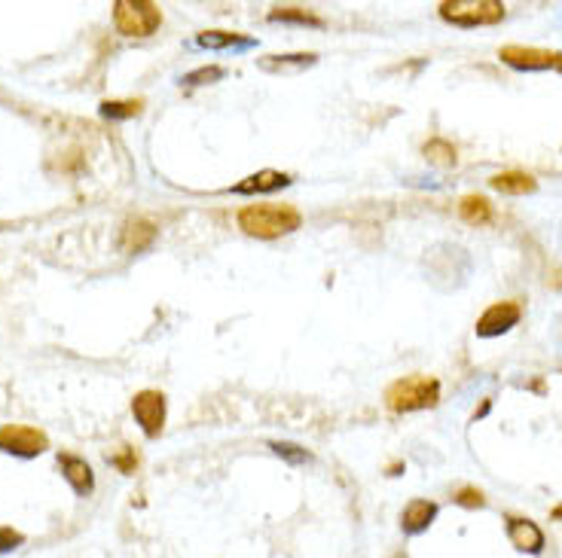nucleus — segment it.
I'll return each mask as SVG.
<instances>
[{"label": "nucleus", "mask_w": 562, "mask_h": 558, "mask_svg": "<svg viewBox=\"0 0 562 558\" xmlns=\"http://www.w3.org/2000/svg\"><path fill=\"white\" fill-rule=\"evenodd\" d=\"M303 223V214L294 205H245L239 211V229L254 239H281L297 232Z\"/></svg>", "instance_id": "f257e3e1"}, {"label": "nucleus", "mask_w": 562, "mask_h": 558, "mask_svg": "<svg viewBox=\"0 0 562 558\" xmlns=\"http://www.w3.org/2000/svg\"><path fill=\"white\" fill-rule=\"evenodd\" d=\"M440 403V382L431 376H407L388 384L386 406L391 412H422Z\"/></svg>", "instance_id": "f03ea898"}, {"label": "nucleus", "mask_w": 562, "mask_h": 558, "mask_svg": "<svg viewBox=\"0 0 562 558\" xmlns=\"http://www.w3.org/2000/svg\"><path fill=\"white\" fill-rule=\"evenodd\" d=\"M113 21H117V31L126 37H151L153 31H159L162 12L151 0H117Z\"/></svg>", "instance_id": "7ed1b4c3"}, {"label": "nucleus", "mask_w": 562, "mask_h": 558, "mask_svg": "<svg viewBox=\"0 0 562 558\" xmlns=\"http://www.w3.org/2000/svg\"><path fill=\"white\" fill-rule=\"evenodd\" d=\"M440 19L459 28H483L504 19V4L498 0H446L440 4Z\"/></svg>", "instance_id": "20e7f679"}, {"label": "nucleus", "mask_w": 562, "mask_h": 558, "mask_svg": "<svg viewBox=\"0 0 562 558\" xmlns=\"http://www.w3.org/2000/svg\"><path fill=\"white\" fill-rule=\"evenodd\" d=\"M0 449L16 457H37L49 449V440L44 431L25 425H4L0 427Z\"/></svg>", "instance_id": "39448f33"}, {"label": "nucleus", "mask_w": 562, "mask_h": 558, "mask_svg": "<svg viewBox=\"0 0 562 558\" xmlns=\"http://www.w3.org/2000/svg\"><path fill=\"white\" fill-rule=\"evenodd\" d=\"M498 59L517 70H559L562 74V53L538 46H501Z\"/></svg>", "instance_id": "423d86ee"}, {"label": "nucleus", "mask_w": 562, "mask_h": 558, "mask_svg": "<svg viewBox=\"0 0 562 558\" xmlns=\"http://www.w3.org/2000/svg\"><path fill=\"white\" fill-rule=\"evenodd\" d=\"M132 415H134V421L141 425L144 436L156 440V436L162 433V427H166V397H162L159 391H141V393H134Z\"/></svg>", "instance_id": "0eeeda50"}, {"label": "nucleus", "mask_w": 562, "mask_h": 558, "mask_svg": "<svg viewBox=\"0 0 562 558\" xmlns=\"http://www.w3.org/2000/svg\"><path fill=\"white\" fill-rule=\"evenodd\" d=\"M519 318H523V309H519V303L514 299H504V303H493L486 311L480 314V320H476V336H483V339H495V336H504L508 330H514L519 324Z\"/></svg>", "instance_id": "6e6552de"}, {"label": "nucleus", "mask_w": 562, "mask_h": 558, "mask_svg": "<svg viewBox=\"0 0 562 558\" xmlns=\"http://www.w3.org/2000/svg\"><path fill=\"white\" fill-rule=\"evenodd\" d=\"M508 538L519 549V553L541 555L544 553V531L532 519H517L508 516Z\"/></svg>", "instance_id": "1a4fd4ad"}, {"label": "nucleus", "mask_w": 562, "mask_h": 558, "mask_svg": "<svg viewBox=\"0 0 562 558\" xmlns=\"http://www.w3.org/2000/svg\"><path fill=\"white\" fill-rule=\"evenodd\" d=\"M59 467L61 473H65V479L70 482V489L77 491L80 497L92 495V489H95V473H92V467L83 457L77 455H59Z\"/></svg>", "instance_id": "9d476101"}, {"label": "nucleus", "mask_w": 562, "mask_h": 558, "mask_svg": "<svg viewBox=\"0 0 562 558\" xmlns=\"http://www.w3.org/2000/svg\"><path fill=\"white\" fill-rule=\"evenodd\" d=\"M153 239H156V226L151 223V220L132 217V220H126V226H123L119 247H123L126 254H141V250H147L153 245Z\"/></svg>", "instance_id": "9b49d317"}, {"label": "nucleus", "mask_w": 562, "mask_h": 558, "mask_svg": "<svg viewBox=\"0 0 562 558\" xmlns=\"http://www.w3.org/2000/svg\"><path fill=\"white\" fill-rule=\"evenodd\" d=\"M437 519V504L434 500H410L407 506H403L401 513V528L407 534H422L431 528V522Z\"/></svg>", "instance_id": "f8f14e48"}, {"label": "nucleus", "mask_w": 562, "mask_h": 558, "mask_svg": "<svg viewBox=\"0 0 562 558\" xmlns=\"http://www.w3.org/2000/svg\"><path fill=\"white\" fill-rule=\"evenodd\" d=\"M290 183V174H281V171H257V174L245 177L241 183L232 186V192H241V196H257V192H275L284 190Z\"/></svg>", "instance_id": "ddd939ff"}, {"label": "nucleus", "mask_w": 562, "mask_h": 558, "mask_svg": "<svg viewBox=\"0 0 562 558\" xmlns=\"http://www.w3.org/2000/svg\"><path fill=\"white\" fill-rule=\"evenodd\" d=\"M489 183H493V190L504 192V196H525V192L538 190L535 177L525 174V171H501V174H495Z\"/></svg>", "instance_id": "4468645a"}, {"label": "nucleus", "mask_w": 562, "mask_h": 558, "mask_svg": "<svg viewBox=\"0 0 562 558\" xmlns=\"http://www.w3.org/2000/svg\"><path fill=\"white\" fill-rule=\"evenodd\" d=\"M459 214H461V220H465V223H471V226L493 223V205H489L483 196H465L459 202Z\"/></svg>", "instance_id": "2eb2a0df"}, {"label": "nucleus", "mask_w": 562, "mask_h": 558, "mask_svg": "<svg viewBox=\"0 0 562 558\" xmlns=\"http://www.w3.org/2000/svg\"><path fill=\"white\" fill-rule=\"evenodd\" d=\"M196 46L202 49H232V46H254L251 37H241V34H232V31H205L196 37Z\"/></svg>", "instance_id": "dca6fc26"}, {"label": "nucleus", "mask_w": 562, "mask_h": 558, "mask_svg": "<svg viewBox=\"0 0 562 558\" xmlns=\"http://www.w3.org/2000/svg\"><path fill=\"white\" fill-rule=\"evenodd\" d=\"M269 21H297V25H312V28L324 25V21L315 16V12L303 10V6H273Z\"/></svg>", "instance_id": "f3484780"}, {"label": "nucleus", "mask_w": 562, "mask_h": 558, "mask_svg": "<svg viewBox=\"0 0 562 558\" xmlns=\"http://www.w3.org/2000/svg\"><path fill=\"white\" fill-rule=\"evenodd\" d=\"M425 159L434 162V166H440V168H452L455 166V147L450 144V141H440V138H434L425 144Z\"/></svg>", "instance_id": "a211bd4d"}, {"label": "nucleus", "mask_w": 562, "mask_h": 558, "mask_svg": "<svg viewBox=\"0 0 562 558\" xmlns=\"http://www.w3.org/2000/svg\"><path fill=\"white\" fill-rule=\"evenodd\" d=\"M315 64V55L305 53V55H269L263 59V68L266 70H288V68H309Z\"/></svg>", "instance_id": "6ab92c4d"}, {"label": "nucleus", "mask_w": 562, "mask_h": 558, "mask_svg": "<svg viewBox=\"0 0 562 558\" xmlns=\"http://www.w3.org/2000/svg\"><path fill=\"white\" fill-rule=\"evenodd\" d=\"M144 101H104L102 104V117L108 119H132L141 113Z\"/></svg>", "instance_id": "aec40b11"}, {"label": "nucleus", "mask_w": 562, "mask_h": 558, "mask_svg": "<svg viewBox=\"0 0 562 558\" xmlns=\"http://www.w3.org/2000/svg\"><path fill=\"white\" fill-rule=\"evenodd\" d=\"M452 500L459 506H465V510H483V506H486V495H483L480 489H474V485H465V489H459Z\"/></svg>", "instance_id": "412c9836"}, {"label": "nucleus", "mask_w": 562, "mask_h": 558, "mask_svg": "<svg viewBox=\"0 0 562 558\" xmlns=\"http://www.w3.org/2000/svg\"><path fill=\"white\" fill-rule=\"evenodd\" d=\"M269 449H273V452L279 455V457H284V461H290V464H305V461H312V455L305 452V449L294 446V442H273Z\"/></svg>", "instance_id": "4be33fe9"}, {"label": "nucleus", "mask_w": 562, "mask_h": 558, "mask_svg": "<svg viewBox=\"0 0 562 558\" xmlns=\"http://www.w3.org/2000/svg\"><path fill=\"white\" fill-rule=\"evenodd\" d=\"M224 74H226L224 68L211 64V68H199V70H193V74H187V77H183V83H187V85H208V83H217Z\"/></svg>", "instance_id": "5701e85b"}, {"label": "nucleus", "mask_w": 562, "mask_h": 558, "mask_svg": "<svg viewBox=\"0 0 562 558\" xmlns=\"http://www.w3.org/2000/svg\"><path fill=\"white\" fill-rule=\"evenodd\" d=\"M25 543L22 531H12V528H0V553H12Z\"/></svg>", "instance_id": "b1692460"}, {"label": "nucleus", "mask_w": 562, "mask_h": 558, "mask_svg": "<svg viewBox=\"0 0 562 558\" xmlns=\"http://www.w3.org/2000/svg\"><path fill=\"white\" fill-rule=\"evenodd\" d=\"M113 464H117L123 473H132L134 467H138V457H134L132 452H126V455H119V457H113Z\"/></svg>", "instance_id": "393cba45"}, {"label": "nucleus", "mask_w": 562, "mask_h": 558, "mask_svg": "<svg viewBox=\"0 0 562 558\" xmlns=\"http://www.w3.org/2000/svg\"><path fill=\"white\" fill-rule=\"evenodd\" d=\"M401 470H403V464H391V467H388V476H397Z\"/></svg>", "instance_id": "a878e982"}, {"label": "nucleus", "mask_w": 562, "mask_h": 558, "mask_svg": "<svg viewBox=\"0 0 562 558\" xmlns=\"http://www.w3.org/2000/svg\"><path fill=\"white\" fill-rule=\"evenodd\" d=\"M553 519H557V522H562V504L557 506V510H553Z\"/></svg>", "instance_id": "bb28decb"}]
</instances>
